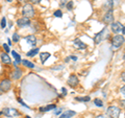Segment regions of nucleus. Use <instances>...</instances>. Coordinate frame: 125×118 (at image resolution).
I'll return each mask as SVG.
<instances>
[{
    "label": "nucleus",
    "mask_w": 125,
    "mask_h": 118,
    "mask_svg": "<svg viewBox=\"0 0 125 118\" xmlns=\"http://www.w3.org/2000/svg\"><path fill=\"white\" fill-rule=\"evenodd\" d=\"M125 42V39L123 36H120V35H117V36H115L114 38H113L112 40V45L114 48H119V47H121Z\"/></svg>",
    "instance_id": "7ed1b4c3"
},
{
    "label": "nucleus",
    "mask_w": 125,
    "mask_h": 118,
    "mask_svg": "<svg viewBox=\"0 0 125 118\" xmlns=\"http://www.w3.org/2000/svg\"><path fill=\"white\" fill-rule=\"evenodd\" d=\"M90 96H83V97H76L75 100L77 101H83V103H87V101H90Z\"/></svg>",
    "instance_id": "4be33fe9"
},
{
    "label": "nucleus",
    "mask_w": 125,
    "mask_h": 118,
    "mask_svg": "<svg viewBox=\"0 0 125 118\" xmlns=\"http://www.w3.org/2000/svg\"><path fill=\"white\" fill-rule=\"evenodd\" d=\"M103 22L106 23V24H112L114 22V13H113V11L106 12V14L103 17Z\"/></svg>",
    "instance_id": "6e6552de"
},
{
    "label": "nucleus",
    "mask_w": 125,
    "mask_h": 118,
    "mask_svg": "<svg viewBox=\"0 0 125 118\" xmlns=\"http://www.w3.org/2000/svg\"><path fill=\"white\" fill-rule=\"evenodd\" d=\"M67 84L70 86V87L75 88L76 86H78V84H79V80H78V77L75 75V74H72V75L69 76L68 81H67Z\"/></svg>",
    "instance_id": "423d86ee"
},
{
    "label": "nucleus",
    "mask_w": 125,
    "mask_h": 118,
    "mask_svg": "<svg viewBox=\"0 0 125 118\" xmlns=\"http://www.w3.org/2000/svg\"><path fill=\"white\" fill-rule=\"evenodd\" d=\"M3 114L7 117H17V116L20 115V113H19L16 109H13V108H5L3 110Z\"/></svg>",
    "instance_id": "20e7f679"
},
{
    "label": "nucleus",
    "mask_w": 125,
    "mask_h": 118,
    "mask_svg": "<svg viewBox=\"0 0 125 118\" xmlns=\"http://www.w3.org/2000/svg\"><path fill=\"white\" fill-rule=\"evenodd\" d=\"M22 75V72H21V70L20 69H18V68H16V71L13 73V78H15V80H18V78H20Z\"/></svg>",
    "instance_id": "f3484780"
},
{
    "label": "nucleus",
    "mask_w": 125,
    "mask_h": 118,
    "mask_svg": "<svg viewBox=\"0 0 125 118\" xmlns=\"http://www.w3.org/2000/svg\"><path fill=\"white\" fill-rule=\"evenodd\" d=\"M74 46H75L76 48H79V49H85L87 48V45H85L83 42H81L80 40H78V39L74 41Z\"/></svg>",
    "instance_id": "4468645a"
},
{
    "label": "nucleus",
    "mask_w": 125,
    "mask_h": 118,
    "mask_svg": "<svg viewBox=\"0 0 125 118\" xmlns=\"http://www.w3.org/2000/svg\"><path fill=\"white\" fill-rule=\"evenodd\" d=\"M94 104H95V106H97V107H102L103 106L102 100L99 99V98H96V99L94 100Z\"/></svg>",
    "instance_id": "5701e85b"
},
{
    "label": "nucleus",
    "mask_w": 125,
    "mask_h": 118,
    "mask_svg": "<svg viewBox=\"0 0 125 118\" xmlns=\"http://www.w3.org/2000/svg\"><path fill=\"white\" fill-rule=\"evenodd\" d=\"M65 3H66V1H65V0H62V2H61V4L62 5V4H65Z\"/></svg>",
    "instance_id": "ea45409f"
},
{
    "label": "nucleus",
    "mask_w": 125,
    "mask_h": 118,
    "mask_svg": "<svg viewBox=\"0 0 125 118\" xmlns=\"http://www.w3.org/2000/svg\"><path fill=\"white\" fill-rule=\"evenodd\" d=\"M120 105L122 106V107L125 109V99H122V100H120Z\"/></svg>",
    "instance_id": "7c9ffc66"
},
{
    "label": "nucleus",
    "mask_w": 125,
    "mask_h": 118,
    "mask_svg": "<svg viewBox=\"0 0 125 118\" xmlns=\"http://www.w3.org/2000/svg\"><path fill=\"white\" fill-rule=\"evenodd\" d=\"M104 29L105 28H103L102 30L100 31V33H98L95 36V38H94V42H95V44H99V43L102 41V37H103V33H104Z\"/></svg>",
    "instance_id": "ddd939ff"
},
{
    "label": "nucleus",
    "mask_w": 125,
    "mask_h": 118,
    "mask_svg": "<svg viewBox=\"0 0 125 118\" xmlns=\"http://www.w3.org/2000/svg\"><path fill=\"white\" fill-rule=\"evenodd\" d=\"M122 34L125 35V26H123V28H122Z\"/></svg>",
    "instance_id": "58836bf2"
},
{
    "label": "nucleus",
    "mask_w": 125,
    "mask_h": 118,
    "mask_svg": "<svg viewBox=\"0 0 125 118\" xmlns=\"http://www.w3.org/2000/svg\"><path fill=\"white\" fill-rule=\"evenodd\" d=\"M2 113H3V112H0V115H1V114H2Z\"/></svg>",
    "instance_id": "a18cd8bd"
},
{
    "label": "nucleus",
    "mask_w": 125,
    "mask_h": 118,
    "mask_svg": "<svg viewBox=\"0 0 125 118\" xmlns=\"http://www.w3.org/2000/svg\"><path fill=\"white\" fill-rule=\"evenodd\" d=\"M70 59H72L73 61H76V60H77V58H76L75 56H71V57H70Z\"/></svg>",
    "instance_id": "e433bc0d"
},
{
    "label": "nucleus",
    "mask_w": 125,
    "mask_h": 118,
    "mask_svg": "<svg viewBox=\"0 0 125 118\" xmlns=\"http://www.w3.org/2000/svg\"><path fill=\"white\" fill-rule=\"evenodd\" d=\"M50 58V53L49 52H42L40 53V59H41V62L44 64V63L48 60V59Z\"/></svg>",
    "instance_id": "2eb2a0df"
},
{
    "label": "nucleus",
    "mask_w": 125,
    "mask_h": 118,
    "mask_svg": "<svg viewBox=\"0 0 125 118\" xmlns=\"http://www.w3.org/2000/svg\"><path fill=\"white\" fill-rule=\"evenodd\" d=\"M18 101H19V104H21L22 106H23V107H25V108H28V107H27V105L26 104H24V103H23V100L21 99V98H19V99H18ZM29 109V108H28Z\"/></svg>",
    "instance_id": "c85d7f7f"
},
{
    "label": "nucleus",
    "mask_w": 125,
    "mask_h": 118,
    "mask_svg": "<svg viewBox=\"0 0 125 118\" xmlns=\"http://www.w3.org/2000/svg\"><path fill=\"white\" fill-rule=\"evenodd\" d=\"M123 59H124V60H125V54H124V56H123Z\"/></svg>",
    "instance_id": "37998d69"
},
{
    "label": "nucleus",
    "mask_w": 125,
    "mask_h": 118,
    "mask_svg": "<svg viewBox=\"0 0 125 118\" xmlns=\"http://www.w3.org/2000/svg\"><path fill=\"white\" fill-rule=\"evenodd\" d=\"M111 28H112V30H113V33L118 34V33H120V31L122 30L123 25L121 24L120 22H113L112 25H111Z\"/></svg>",
    "instance_id": "1a4fd4ad"
},
{
    "label": "nucleus",
    "mask_w": 125,
    "mask_h": 118,
    "mask_svg": "<svg viewBox=\"0 0 125 118\" xmlns=\"http://www.w3.org/2000/svg\"><path fill=\"white\" fill-rule=\"evenodd\" d=\"M31 3H33V4H38V3H40L41 0H29Z\"/></svg>",
    "instance_id": "c756f323"
},
{
    "label": "nucleus",
    "mask_w": 125,
    "mask_h": 118,
    "mask_svg": "<svg viewBox=\"0 0 125 118\" xmlns=\"http://www.w3.org/2000/svg\"><path fill=\"white\" fill-rule=\"evenodd\" d=\"M75 114H76V113L74 112V111H71V110H69V111L64 112L58 118H71V117H73V116H75Z\"/></svg>",
    "instance_id": "f8f14e48"
},
{
    "label": "nucleus",
    "mask_w": 125,
    "mask_h": 118,
    "mask_svg": "<svg viewBox=\"0 0 125 118\" xmlns=\"http://www.w3.org/2000/svg\"><path fill=\"white\" fill-rule=\"evenodd\" d=\"M17 25L20 27H26V26H29L30 25V19L29 18H26V17H22L20 19L17 20Z\"/></svg>",
    "instance_id": "0eeeda50"
},
{
    "label": "nucleus",
    "mask_w": 125,
    "mask_h": 118,
    "mask_svg": "<svg viewBox=\"0 0 125 118\" xmlns=\"http://www.w3.org/2000/svg\"><path fill=\"white\" fill-rule=\"evenodd\" d=\"M22 14L24 17L26 18H33L34 17V10H33V6L29 4V3H27V4H25L24 6H23V10H22Z\"/></svg>",
    "instance_id": "f257e3e1"
},
{
    "label": "nucleus",
    "mask_w": 125,
    "mask_h": 118,
    "mask_svg": "<svg viewBox=\"0 0 125 118\" xmlns=\"http://www.w3.org/2000/svg\"><path fill=\"white\" fill-rule=\"evenodd\" d=\"M62 92L64 95H66V93H67V90H66V88H62Z\"/></svg>",
    "instance_id": "72a5a7b5"
},
{
    "label": "nucleus",
    "mask_w": 125,
    "mask_h": 118,
    "mask_svg": "<svg viewBox=\"0 0 125 118\" xmlns=\"http://www.w3.org/2000/svg\"><path fill=\"white\" fill-rule=\"evenodd\" d=\"M113 7H114V1L113 0H107L106 2L103 4V10L104 11H113Z\"/></svg>",
    "instance_id": "9b49d317"
},
{
    "label": "nucleus",
    "mask_w": 125,
    "mask_h": 118,
    "mask_svg": "<svg viewBox=\"0 0 125 118\" xmlns=\"http://www.w3.org/2000/svg\"><path fill=\"white\" fill-rule=\"evenodd\" d=\"M1 61L4 63V64H10L11 63V60L6 53H1Z\"/></svg>",
    "instance_id": "dca6fc26"
},
{
    "label": "nucleus",
    "mask_w": 125,
    "mask_h": 118,
    "mask_svg": "<svg viewBox=\"0 0 125 118\" xmlns=\"http://www.w3.org/2000/svg\"><path fill=\"white\" fill-rule=\"evenodd\" d=\"M39 50H40L39 48H34V49H32V50H29V51L26 53V56H27V57H34V56H36V54L39 52Z\"/></svg>",
    "instance_id": "aec40b11"
},
{
    "label": "nucleus",
    "mask_w": 125,
    "mask_h": 118,
    "mask_svg": "<svg viewBox=\"0 0 125 118\" xmlns=\"http://www.w3.org/2000/svg\"><path fill=\"white\" fill-rule=\"evenodd\" d=\"M62 68H64L62 66H57L56 68H52V70H61V69H62Z\"/></svg>",
    "instance_id": "473e14b6"
},
{
    "label": "nucleus",
    "mask_w": 125,
    "mask_h": 118,
    "mask_svg": "<svg viewBox=\"0 0 125 118\" xmlns=\"http://www.w3.org/2000/svg\"><path fill=\"white\" fill-rule=\"evenodd\" d=\"M6 1H9V2H10V1H13V0H6Z\"/></svg>",
    "instance_id": "79ce46f5"
},
{
    "label": "nucleus",
    "mask_w": 125,
    "mask_h": 118,
    "mask_svg": "<svg viewBox=\"0 0 125 118\" xmlns=\"http://www.w3.org/2000/svg\"><path fill=\"white\" fill-rule=\"evenodd\" d=\"M5 26H6V18L3 17L2 20H1V28H4Z\"/></svg>",
    "instance_id": "a878e982"
},
{
    "label": "nucleus",
    "mask_w": 125,
    "mask_h": 118,
    "mask_svg": "<svg viewBox=\"0 0 125 118\" xmlns=\"http://www.w3.org/2000/svg\"><path fill=\"white\" fill-rule=\"evenodd\" d=\"M121 78H122V80L125 82V72H123L122 74H121Z\"/></svg>",
    "instance_id": "f704fd0d"
},
{
    "label": "nucleus",
    "mask_w": 125,
    "mask_h": 118,
    "mask_svg": "<svg viewBox=\"0 0 125 118\" xmlns=\"http://www.w3.org/2000/svg\"><path fill=\"white\" fill-rule=\"evenodd\" d=\"M120 113H121V110L118 107H115V106L108 107L107 111H106V114L108 115V117H111V118H118Z\"/></svg>",
    "instance_id": "f03ea898"
},
{
    "label": "nucleus",
    "mask_w": 125,
    "mask_h": 118,
    "mask_svg": "<svg viewBox=\"0 0 125 118\" xmlns=\"http://www.w3.org/2000/svg\"><path fill=\"white\" fill-rule=\"evenodd\" d=\"M11 54H13V57H14V59H15V61H16V63H21L22 61H21V57L19 56V54L16 52V51H11Z\"/></svg>",
    "instance_id": "412c9836"
},
{
    "label": "nucleus",
    "mask_w": 125,
    "mask_h": 118,
    "mask_svg": "<svg viewBox=\"0 0 125 118\" xmlns=\"http://www.w3.org/2000/svg\"><path fill=\"white\" fill-rule=\"evenodd\" d=\"M55 105H49V106H47V107H43L40 109V111L41 112H48L50 111V110H52V109H55Z\"/></svg>",
    "instance_id": "a211bd4d"
},
{
    "label": "nucleus",
    "mask_w": 125,
    "mask_h": 118,
    "mask_svg": "<svg viewBox=\"0 0 125 118\" xmlns=\"http://www.w3.org/2000/svg\"><path fill=\"white\" fill-rule=\"evenodd\" d=\"M72 7H73V2H72V1H69V2L67 3V9H68L69 11H71Z\"/></svg>",
    "instance_id": "bb28decb"
},
{
    "label": "nucleus",
    "mask_w": 125,
    "mask_h": 118,
    "mask_svg": "<svg viewBox=\"0 0 125 118\" xmlns=\"http://www.w3.org/2000/svg\"><path fill=\"white\" fill-rule=\"evenodd\" d=\"M120 91H121V93H122L123 95L125 96V86H123V87L121 88V90H120Z\"/></svg>",
    "instance_id": "2f4dec72"
},
{
    "label": "nucleus",
    "mask_w": 125,
    "mask_h": 118,
    "mask_svg": "<svg viewBox=\"0 0 125 118\" xmlns=\"http://www.w3.org/2000/svg\"><path fill=\"white\" fill-rule=\"evenodd\" d=\"M61 111H62V109H60V110H57V111L55 112V114H56V115H58V114H60V113H61Z\"/></svg>",
    "instance_id": "4c0bfd02"
},
{
    "label": "nucleus",
    "mask_w": 125,
    "mask_h": 118,
    "mask_svg": "<svg viewBox=\"0 0 125 118\" xmlns=\"http://www.w3.org/2000/svg\"><path fill=\"white\" fill-rule=\"evenodd\" d=\"M3 48H4L5 52H10V45L9 44H3Z\"/></svg>",
    "instance_id": "cd10ccee"
},
{
    "label": "nucleus",
    "mask_w": 125,
    "mask_h": 118,
    "mask_svg": "<svg viewBox=\"0 0 125 118\" xmlns=\"http://www.w3.org/2000/svg\"><path fill=\"white\" fill-rule=\"evenodd\" d=\"M7 42H9V43H7V44H9V45H10V44H11V42H10V39H9V40H7Z\"/></svg>",
    "instance_id": "a19ab883"
},
{
    "label": "nucleus",
    "mask_w": 125,
    "mask_h": 118,
    "mask_svg": "<svg viewBox=\"0 0 125 118\" xmlns=\"http://www.w3.org/2000/svg\"><path fill=\"white\" fill-rule=\"evenodd\" d=\"M13 42H15V43H17V42H19V35L18 34H13Z\"/></svg>",
    "instance_id": "393cba45"
},
{
    "label": "nucleus",
    "mask_w": 125,
    "mask_h": 118,
    "mask_svg": "<svg viewBox=\"0 0 125 118\" xmlns=\"http://www.w3.org/2000/svg\"><path fill=\"white\" fill-rule=\"evenodd\" d=\"M25 40H26V42L28 43L29 45H31V46H34L37 44V38L33 36V35H30V36H27L26 38H25Z\"/></svg>",
    "instance_id": "9d476101"
},
{
    "label": "nucleus",
    "mask_w": 125,
    "mask_h": 118,
    "mask_svg": "<svg viewBox=\"0 0 125 118\" xmlns=\"http://www.w3.org/2000/svg\"><path fill=\"white\" fill-rule=\"evenodd\" d=\"M26 118H30V117L29 116H26Z\"/></svg>",
    "instance_id": "c03bdc74"
},
{
    "label": "nucleus",
    "mask_w": 125,
    "mask_h": 118,
    "mask_svg": "<svg viewBox=\"0 0 125 118\" xmlns=\"http://www.w3.org/2000/svg\"><path fill=\"white\" fill-rule=\"evenodd\" d=\"M95 118H107V117L104 116V115H99V116H96Z\"/></svg>",
    "instance_id": "c9c22d12"
},
{
    "label": "nucleus",
    "mask_w": 125,
    "mask_h": 118,
    "mask_svg": "<svg viewBox=\"0 0 125 118\" xmlns=\"http://www.w3.org/2000/svg\"><path fill=\"white\" fill-rule=\"evenodd\" d=\"M22 64L24 65L25 67H28V68H30V69L34 68V64H33V63H31V62L27 61V60H23V61H22Z\"/></svg>",
    "instance_id": "6ab92c4d"
},
{
    "label": "nucleus",
    "mask_w": 125,
    "mask_h": 118,
    "mask_svg": "<svg viewBox=\"0 0 125 118\" xmlns=\"http://www.w3.org/2000/svg\"><path fill=\"white\" fill-rule=\"evenodd\" d=\"M11 88V82L10 80H3L0 83V91L7 92Z\"/></svg>",
    "instance_id": "39448f33"
},
{
    "label": "nucleus",
    "mask_w": 125,
    "mask_h": 118,
    "mask_svg": "<svg viewBox=\"0 0 125 118\" xmlns=\"http://www.w3.org/2000/svg\"><path fill=\"white\" fill-rule=\"evenodd\" d=\"M53 16H54V17H56V18H62V11H61V10L55 11V12L53 13Z\"/></svg>",
    "instance_id": "b1692460"
}]
</instances>
